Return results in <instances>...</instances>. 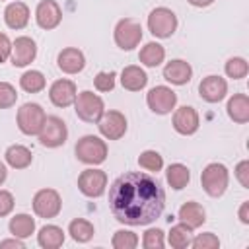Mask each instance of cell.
I'll return each instance as SVG.
<instances>
[{
  "instance_id": "obj_1",
  "label": "cell",
  "mask_w": 249,
  "mask_h": 249,
  "mask_svg": "<svg viewBox=\"0 0 249 249\" xmlns=\"http://www.w3.org/2000/svg\"><path fill=\"white\" fill-rule=\"evenodd\" d=\"M165 206L161 185L148 173L128 171L117 177L109 189V208L126 226H148L156 222Z\"/></svg>"
},
{
  "instance_id": "obj_2",
  "label": "cell",
  "mask_w": 249,
  "mask_h": 249,
  "mask_svg": "<svg viewBox=\"0 0 249 249\" xmlns=\"http://www.w3.org/2000/svg\"><path fill=\"white\" fill-rule=\"evenodd\" d=\"M76 158L82 161V163H88V165H99L105 161L107 158V144L105 140H101L99 136H93V134H86L82 136L78 142H76Z\"/></svg>"
},
{
  "instance_id": "obj_3",
  "label": "cell",
  "mask_w": 249,
  "mask_h": 249,
  "mask_svg": "<svg viewBox=\"0 0 249 249\" xmlns=\"http://www.w3.org/2000/svg\"><path fill=\"white\" fill-rule=\"evenodd\" d=\"M200 183H202V189L206 191V195H210L214 198L222 196L230 183L228 167L224 163H208L200 173Z\"/></svg>"
},
{
  "instance_id": "obj_4",
  "label": "cell",
  "mask_w": 249,
  "mask_h": 249,
  "mask_svg": "<svg viewBox=\"0 0 249 249\" xmlns=\"http://www.w3.org/2000/svg\"><path fill=\"white\" fill-rule=\"evenodd\" d=\"M148 29L154 37L167 39L177 29V16L169 8H163V6L154 8L148 16Z\"/></svg>"
},
{
  "instance_id": "obj_5",
  "label": "cell",
  "mask_w": 249,
  "mask_h": 249,
  "mask_svg": "<svg viewBox=\"0 0 249 249\" xmlns=\"http://www.w3.org/2000/svg\"><path fill=\"white\" fill-rule=\"evenodd\" d=\"M74 107H76V115L86 121V123H97L101 119V115L105 113V105L103 99L99 95H95L93 91H80L74 99Z\"/></svg>"
},
{
  "instance_id": "obj_6",
  "label": "cell",
  "mask_w": 249,
  "mask_h": 249,
  "mask_svg": "<svg viewBox=\"0 0 249 249\" xmlns=\"http://www.w3.org/2000/svg\"><path fill=\"white\" fill-rule=\"evenodd\" d=\"M47 115H45V109L39 105V103H23L19 109H18V126L23 134L27 136H33V134H39L43 123H45Z\"/></svg>"
},
{
  "instance_id": "obj_7",
  "label": "cell",
  "mask_w": 249,
  "mask_h": 249,
  "mask_svg": "<svg viewBox=\"0 0 249 249\" xmlns=\"http://www.w3.org/2000/svg\"><path fill=\"white\" fill-rule=\"evenodd\" d=\"M142 41V25L132 19L124 18L115 25V43L123 51H132Z\"/></svg>"
},
{
  "instance_id": "obj_8",
  "label": "cell",
  "mask_w": 249,
  "mask_h": 249,
  "mask_svg": "<svg viewBox=\"0 0 249 249\" xmlns=\"http://www.w3.org/2000/svg\"><path fill=\"white\" fill-rule=\"evenodd\" d=\"M66 136H68V128L64 124V121L60 117H47L41 130H39V142L47 148H58L66 142Z\"/></svg>"
},
{
  "instance_id": "obj_9",
  "label": "cell",
  "mask_w": 249,
  "mask_h": 249,
  "mask_svg": "<svg viewBox=\"0 0 249 249\" xmlns=\"http://www.w3.org/2000/svg\"><path fill=\"white\" fill-rule=\"evenodd\" d=\"M62 208L60 195L54 189H41L33 196V212L39 218H54Z\"/></svg>"
},
{
  "instance_id": "obj_10",
  "label": "cell",
  "mask_w": 249,
  "mask_h": 249,
  "mask_svg": "<svg viewBox=\"0 0 249 249\" xmlns=\"http://www.w3.org/2000/svg\"><path fill=\"white\" fill-rule=\"evenodd\" d=\"M78 189L89 198H97L107 189V173L101 169H84L78 177Z\"/></svg>"
},
{
  "instance_id": "obj_11",
  "label": "cell",
  "mask_w": 249,
  "mask_h": 249,
  "mask_svg": "<svg viewBox=\"0 0 249 249\" xmlns=\"http://www.w3.org/2000/svg\"><path fill=\"white\" fill-rule=\"evenodd\" d=\"M148 107L158 115H167L177 103V93L167 86H156L146 95Z\"/></svg>"
},
{
  "instance_id": "obj_12",
  "label": "cell",
  "mask_w": 249,
  "mask_h": 249,
  "mask_svg": "<svg viewBox=\"0 0 249 249\" xmlns=\"http://www.w3.org/2000/svg\"><path fill=\"white\" fill-rule=\"evenodd\" d=\"M97 126L107 140H119L126 132V119L121 111H105L97 121Z\"/></svg>"
},
{
  "instance_id": "obj_13",
  "label": "cell",
  "mask_w": 249,
  "mask_h": 249,
  "mask_svg": "<svg viewBox=\"0 0 249 249\" xmlns=\"http://www.w3.org/2000/svg\"><path fill=\"white\" fill-rule=\"evenodd\" d=\"M35 19L41 29H54L62 21V10L54 0H41L35 10Z\"/></svg>"
},
{
  "instance_id": "obj_14",
  "label": "cell",
  "mask_w": 249,
  "mask_h": 249,
  "mask_svg": "<svg viewBox=\"0 0 249 249\" xmlns=\"http://www.w3.org/2000/svg\"><path fill=\"white\" fill-rule=\"evenodd\" d=\"M35 54H37V45L31 37H18L14 43H12V64L14 66H27L35 60Z\"/></svg>"
},
{
  "instance_id": "obj_15",
  "label": "cell",
  "mask_w": 249,
  "mask_h": 249,
  "mask_svg": "<svg viewBox=\"0 0 249 249\" xmlns=\"http://www.w3.org/2000/svg\"><path fill=\"white\" fill-rule=\"evenodd\" d=\"M198 93H200V97H202L204 101H208V103H218V101H222V99L226 97V93H228V84H226L224 78L212 74V76L202 78V82L198 84Z\"/></svg>"
},
{
  "instance_id": "obj_16",
  "label": "cell",
  "mask_w": 249,
  "mask_h": 249,
  "mask_svg": "<svg viewBox=\"0 0 249 249\" xmlns=\"http://www.w3.org/2000/svg\"><path fill=\"white\" fill-rule=\"evenodd\" d=\"M76 84L72 80H56L53 82L51 89H49V99L53 101V105L56 107H68L74 103L76 99Z\"/></svg>"
},
{
  "instance_id": "obj_17",
  "label": "cell",
  "mask_w": 249,
  "mask_h": 249,
  "mask_svg": "<svg viewBox=\"0 0 249 249\" xmlns=\"http://www.w3.org/2000/svg\"><path fill=\"white\" fill-rule=\"evenodd\" d=\"M173 128L179 134H185V136L195 134L198 130V113L189 105L179 107L173 113Z\"/></svg>"
},
{
  "instance_id": "obj_18",
  "label": "cell",
  "mask_w": 249,
  "mask_h": 249,
  "mask_svg": "<svg viewBox=\"0 0 249 249\" xmlns=\"http://www.w3.org/2000/svg\"><path fill=\"white\" fill-rule=\"evenodd\" d=\"M58 68L66 74H78L84 66H86V58H84V53L76 47H66L58 53Z\"/></svg>"
},
{
  "instance_id": "obj_19",
  "label": "cell",
  "mask_w": 249,
  "mask_h": 249,
  "mask_svg": "<svg viewBox=\"0 0 249 249\" xmlns=\"http://www.w3.org/2000/svg\"><path fill=\"white\" fill-rule=\"evenodd\" d=\"M191 76H193V68L187 60L175 58L163 66V78L175 86H185L191 80Z\"/></svg>"
},
{
  "instance_id": "obj_20",
  "label": "cell",
  "mask_w": 249,
  "mask_h": 249,
  "mask_svg": "<svg viewBox=\"0 0 249 249\" xmlns=\"http://www.w3.org/2000/svg\"><path fill=\"white\" fill-rule=\"evenodd\" d=\"M4 21L10 29H23L29 21V8L23 2H12L4 10Z\"/></svg>"
},
{
  "instance_id": "obj_21",
  "label": "cell",
  "mask_w": 249,
  "mask_h": 249,
  "mask_svg": "<svg viewBox=\"0 0 249 249\" xmlns=\"http://www.w3.org/2000/svg\"><path fill=\"white\" fill-rule=\"evenodd\" d=\"M121 84L128 91H140L142 88H146L148 76H146V72L140 66L130 64V66H124L123 68V72H121Z\"/></svg>"
},
{
  "instance_id": "obj_22",
  "label": "cell",
  "mask_w": 249,
  "mask_h": 249,
  "mask_svg": "<svg viewBox=\"0 0 249 249\" xmlns=\"http://www.w3.org/2000/svg\"><path fill=\"white\" fill-rule=\"evenodd\" d=\"M179 220L183 224H187L191 230H195V228H200L206 222V212L198 202L189 200L179 208Z\"/></svg>"
},
{
  "instance_id": "obj_23",
  "label": "cell",
  "mask_w": 249,
  "mask_h": 249,
  "mask_svg": "<svg viewBox=\"0 0 249 249\" xmlns=\"http://www.w3.org/2000/svg\"><path fill=\"white\" fill-rule=\"evenodd\" d=\"M228 115L233 123H247L249 121V97L245 93H235L228 101Z\"/></svg>"
},
{
  "instance_id": "obj_24",
  "label": "cell",
  "mask_w": 249,
  "mask_h": 249,
  "mask_svg": "<svg viewBox=\"0 0 249 249\" xmlns=\"http://www.w3.org/2000/svg\"><path fill=\"white\" fill-rule=\"evenodd\" d=\"M8 165H12L14 169H25L27 165H31V160H33V154L27 146H21V144H12L6 154H4Z\"/></svg>"
},
{
  "instance_id": "obj_25",
  "label": "cell",
  "mask_w": 249,
  "mask_h": 249,
  "mask_svg": "<svg viewBox=\"0 0 249 249\" xmlns=\"http://www.w3.org/2000/svg\"><path fill=\"white\" fill-rule=\"evenodd\" d=\"M37 241L43 249H56L64 243V231H62V228L53 226V224L43 226L37 233Z\"/></svg>"
},
{
  "instance_id": "obj_26",
  "label": "cell",
  "mask_w": 249,
  "mask_h": 249,
  "mask_svg": "<svg viewBox=\"0 0 249 249\" xmlns=\"http://www.w3.org/2000/svg\"><path fill=\"white\" fill-rule=\"evenodd\" d=\"M138 58H140V62H142V64H146V66L154 68V66H158V64H161V62H163V58H165V49H163L160 43L150 41V43H146V45L140 49Z\"/></svg>"
},
{
  "instance_id": "obj_27",
  "label": "cell",
  "mask_w": 249,
  "mask_h": 249,
  "mask_svg": "<svg viewBox=\"0 0 249 249\" xmlns=\"http://www.w3.org/2000/svg\"><path fill=\"white\" fill-rule=\"evenodd\" d=\"M33 231H35V220H33L29 214H16V216L10 220V233H12L14 237L25 239V237H29Z\"/></svg>"
},
{
  "instance_id": "obj_28",
  "label": "cell",
  "mask_w": 249,
  "mask_h": 249,
  "mask_svg": "<svg viewBox=\"0 0 249 249\" xmlns=\"http://www.w3.org/2000/svg\"><path fill=\"white\" fill-rule=\"evenodd\" d=\"M189 179H191V171H189L187 165H183V163H171L167 167V183H169L171 189H175V191L185 189L187 183H189Z\"/></svg>"
},
{
  "instance_id": "obj_29",
  "label": "cell",
  "mask_w": 249,
  "mask_h": 249,
  "mask_svg": "<svg viewBox=\"0 0 249 249\" xmlns=\"http://www.w3.org/2000/svg\"><path fill=\"white\" fill-rule=\"evenodd\" d=\"M68 233L72 235L74 241L86 243V241H89V239L93 237L95 230H93V224H91V222H88V220H84V218H76V220L70 222Z\"/></svg>"
},
{
  "instance_id": "obj_30",
  "label": "cell",
  "mask_w": 249,
  "mask_h": 249,
  "mask_svg": "<svg viewBox=\"0 0 249 249\" xmlns=\"http://www.w3.org/2000/svg\"><path fill=\"white\" fill-rule=\"evenodd\" d=\"M191 228L187 226V224H175L171 230H169V233H167V239H169V245L171 247H175V249H185V247H189L191 245Z\"/></svg>"
},
{
  "instance_id": "obj_31",
  "label": "cell",
  "mask_w": 249,
  "mask_h": 249,
  "mask_svg": "<svg viewBox=\"0 0 249 249\" xmlns=\"http://www.w3.org/2000/svg\"><path fill=\"white\" fill-rule=\"evenodd\" d=\"M45 76H43V72H39V70H27L25 74H21V78H19V86H21V89H25V91H29V93H37V91H41L43 88H45Z\"/></svg>"
},
{
  "instance_id": "obj_32",
  "label": "cell",
  "mask_w": 249,
  "mask_h": 249,
  "mask_svg": "<svg viewBox=\"0 0 249 249\" xmlns=\"http://www.w3.org/2000/svg\"><path fill=\"white\" fill-rule=\"evenodd\" d=\"M111 245L115 249H134L138 245V235L128 230H119V231H115Z\"/></svg>"
},
{
  "instance_id": "obj_33",
  "label": "cell",
  "mask_w": 249,
  "mask_h": 249,
  "mask_svg": "<svg viewBox=\"0 0 249 249\" xmlns=\"http://www.w3.org/2000/svg\"><path fill=\"white\" fill-rule=\"evenodd\" d=\"M249 72V66H247V60L241 58V56H231L228 62H226V74L233 80H241L245 78Z\"/></svg>"
},
{
  "instance_id": "obj_34",
  "label": "cell",
  "mask_w": 249,
  "mask_h": 249,
  "mask_svg": "<svg viewBox=\"0 0 249 249\" xmlns=\"http://www.w3.org/2000/svg\"><path fill=\"white\" fill-rule=\"evenodd\" d=\"M138 165L148 171H160L163 167V158L156 150H146L138 156Z\"/></svg>"
},
{
  "instance_id": "obj_35",
  "label": "cell",
  "mask_w": 249,
  "mask_h": 249,
  "mask_svg": "<svg viewBox=\"0 0 249 249\" xmlns=\"http://www.w3.org/2000/svg\"><path fill=\"white\" fill-rule=\"evenodd\" d=\"M142 245L146 249H161L165 245V239H163V231L158 230V228H150L144 231V237H142Z\"/></svg>"
},
{
  "instance_id": "obj_36",
  "label": "cell",
  "mask_w": 249,
  "mask_h": 249,
  "mask_svg": "<svg viewBox=\"0 0 249 249\" xmlns=\"http://www.w3.org/2000/svg\"><path fill=\"white\" fill-rule=\"evenodd\" d=\"M191 245L195 249H216V247H220V239L212 231H206V233H198L195 239H191Z\"/></svg>"
},
{
  "instance_id": "obj_37",
  "label": "cell",
  "mask_w": 249,
  "mask_h": 249,
  "mask_svg": "<svg viewBox=\"0 0 249 249\" xmlns=\"http://www.w3.org/2000/svg\"><path fill=\"white\" fill-rule=\"evenodd\" d=\"M18 99V93H16V88L8 82H0V109H8L16 103Z\"/></svg>"
},
{
  "instance_id": "obj_38",
  "label": "cell",
  "mask_w": 249,
  "mask_h": 249,
  "mask_svg": "<svg viewBox=\"0 0 249 249\" xmlns=\"http://www.w3.org/2000/svg\"><path fill=\"white\" fill-rule=\"evenodd\" d=\"M115 72H99L95 78H93V84L99 91H111L115 88Z\"/></svg>"
},
{
  "instance_id": "obj_39",
  "label": "cell",
  "mask_w": 249,
  "mask_h": 249,
  "mask_svg": "<svg viewBox=\"0 0 249 249\" xmlns=\"http://www.w3.org/2000/svg\"><path fill=\"white\" fill-rule=\"evenodd\" d=\"M14 210V196L10 191H0V218Z\"/></svg>"
},
{
  "instance_id": "obj_40",
  "label": "cell",
  "mask_w": 249,
  "mask_h": 249,
  "mask_svg": "<svg viewBox=\"0 0 249 249\" xmlns=\"http://www.w3.org/2000/svg\"><path fill=\"white\" fill-rule=\"evenodd\" d=\"M235 177H237V181L241 183V187L249 189V161H247V160H243V161L237 163V167H235Z\"/></svg>"
},
{
  "instance_id": "obj_41",
  "label": "cell",
  "mask_w": 249,
  "mask_h": 249,
  "mask_svg": "<svg viewBox=\"0 0 249 249\" xmlns=\"http://www.w3.org/2000/svg\"><path fill=\"white\" fill-rule=\"evenodd\" d=\"M12 54V41L8 39L6 33H0V64L6 62Z\"/></svg>"
},
{
  "instance_id": "obj_42",
  "label": "cell",
  "mask_w": 249,
  "mask_h": 249,
  "mask_svg": "<svg viewBox=\"0 0 249 249\" xmlns=\"http://www.w3.org/2000/svg\"><path fill=\"white\" fill-rule=\"evenodd\" d=\"M0 247H16V249H23V241H19V237L4 239V241H0Z\"/></svg>"
},
{
  "instance_id": "obj_43",
  "label": "cell",
  "mask_w": 249,
  "mask_h": 249,
  "mask_svg": "<svg viewBox=\"0 0 249 249\" xmlns=\"http://www.w3.org/2000/svg\"><path fill=\"white\" fill-rule=\"evenodd\" d=\"M239 220L243 224H249V202H243L239 208Z\"/></svg>"
},
{
  "instance_id": "obj_44",
  "label": "cell",
  "mask_w": 249,
  "mask_h": 249,
  "mask_svg": "<svg viewBox=\"0 0 249 249\" xmlns=\"http://www.w3.org/2000/svg\"><path fill=\"white\" fill-rule=\"evenodd\" d=\"M189 4H193V6H196V8H204V6H210L214 0H187Z\"/></svg>"
},
{
  "instance_id": "obj_45",
  "label": "cell",
  "mask_w": 249,
  "mask_h": 249,
  "mask_svg": "<svg viewBox=\"0 0 249 249\" xmlns=\"http://www.w3.org/2000/svg\"><path fill=\"white\" fill-rule=\"evenodd\" d=\"M6 175H8V171H6V165L0 161V185L6 181Z\"/></svg>"
}]
</instances>
